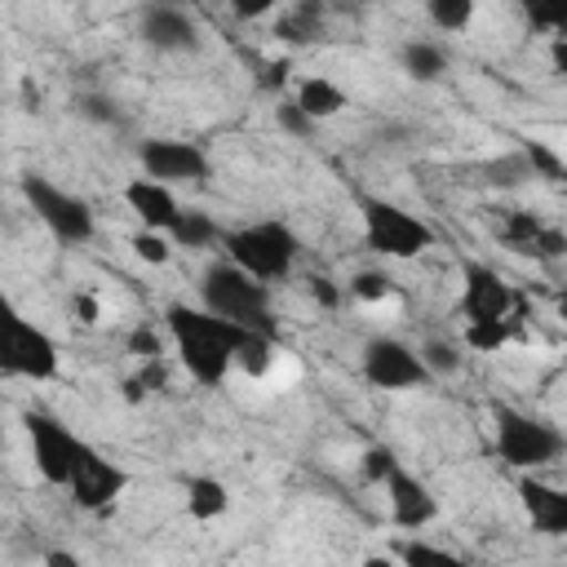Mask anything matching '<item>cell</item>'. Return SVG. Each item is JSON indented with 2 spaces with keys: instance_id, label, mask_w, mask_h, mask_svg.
I'll return each mask as SVG.
<instances>
[{
  "instance_id": "obj_8",
  "label": "cell",
  "mask_w": 567,
  "mask_h": 567,
  "mask_svg": "<svg viewBox=\"0 0 567 567\" xmlns=\"http://www.w3.org/2000/svg\"><path fill=\"white\" fill-rule=\"evenodd\" d=\"M62 368V350L58 341L35 328L22 315L4 319V341H0V372L4 377H22V381H53Z\"/></svg>"
},
{
  "instance_id": "obj_13",
  "label": "cell",
  "mask_w": 567,
  "mask_h": 567,
  "mask_svg": "<svg viewBox=\"0 0 567 567\" xmlns=\"http://www.w3.org/2000/svg\"><path fill=\"white\" fill-rule=\"evenodd\" d=\"M137 35L155 53H195L204 44L195 18L186 9H177V4H146L142 18H137Z\"/></svg>"
},
{
  "instance_id": "obj_26",
  "label": "cell",
  "mask_w": 567,
  "mask_h": 567,
  "mask_svg": "<svg viewBox=\"0 0 567 567\" xmlns=\"http://www.w3.org/2000/svg\"><path fill=\"white\" fill-rule=\"evenodd\" d=\"M425 18L447 31V35H461L470 22H474V0H430L425 4Z\"/></svg>"
},
{
  "instance_id": "obj_16",
  "label": "cell",
  "mask_w": 567,
  "mask_h": 567,
  "mask_svg": "<svg viewBox=\"0 0 567 567\" xmlns=\"http://www.w3.org/2000/svg\"><path fill=\"white\" fill-rule=\"evenodd\" d=\"M518 505H523L532 532L567 536V487H558L549 478H536V474H523L518 478Z\"/></svg>"
},
{
  "instance_id": "obj_27",
  "label": "cell",
  "mask_w": 567,
  "mask_h": 567,
  "mask_svg": "<svg viewBox=\"0 0 567 567\" xmlns=\"http://www.w3.org/2000/svg\"><path fill=\"white\" fill-rule=\"evenodd\" d=\"M509 337H514V323H465V332H461V341L483 354H496Z\"/></svg>"
},
{
  "instance_id": "obj_29",
  "label": "cell",
  "mask_w": 567,
  "mask_h": 567,
  "mask_svg": "<svg viewBox=\"0 0 567 567\" xmlns=\"http://www.w3.org/2000/svg\"><path fill=\"white\" fill-rule=\"evenodd\" d=\"M523 155H527V164H532V173H536V177L558 182V186L567 182V164H563L545 142H536V137H532V142H523Z\"/></svg>"
},
{
  "instance_id": "obj_6",
  "label": "cell",
  "mask_w": 567,
  "mask_h": 567,
  "mask_svg": "<svg viewBox=\"0 0 567 567\" xmlns=\"http://www.w3.org/2000/svg\"><path fill=\"white\" fill-rule=\"evenodd\" d=\"M27 443H31V465L44 483L53 487H71V478L80 474V465L89 461L93 443H84L71 425H62L53 412H27Z\"/></svg>"
},
{
  "instance_id": "obj_9",
  "label": "cell",
  "mask_w": 567,
  "mask_h": 567,
  "mask_svg": "<svg viewBox=\"0 0 567 567\" xmlns=\"http://www.w3.org/2000/svg\"><path fill=\"white\" fill-rule=\"evenodd\" d=\"M359 372L377 390H416V385L434 381L425 359H421V350L399 341V337H368L363 354H359Z\"/></svg>"
},
{
  "instance_id": "obj_21",
  "label": "cell",
  "mask_w": 567,
  "mask_h": 567,
  "mask_svg": "<svg viewBox=\"0 0 567 567\" xmlns=\"http://www.w3.org/2000/svg\"><path fill=\"white\" fill-rule=\"evenodd\" d=\"M177 248H190V252H199V248H213V244H226V230L208 217V213H195V208H186L182 213V221H177V230L168 235Z\"/></svg>"
},
{
  "instance_id": "obj_22",
  "label": "cell",
  "mask_w": 567,
  "mask_h": 567,
  "mask_svg": "<svg viewBox=\"0 0 567 567\" xmlns=\"http://www.w3.org/2000/svg\"><path fill=\"white\" fill-rule=\"evenodd\" d=\"M474 173H478L483 186H501V190H505V186H523L527 177H536L532 164H527V155H523V146H518V151H505V155H496V159H487V164H478Z\"/></svg>"
},
{
  "instance_id": "obj_1",
  "label": "cell",
  "mask_w": 567,
  "mask_h": 567,
  "mask_svg": "<svg viewBox=\"0 0 567 567\" xmlns=\"http://www.w3.org/2000/svg\"><path fill=\"white\" fill-rule=\"evenodd\" d=\"M164 328L177 346V363L186 368V377L195 385H221L226 372L235 368L244 341L252 337L248 328H239L230 319H217L213 310L190 306V301L164 306Z\"/></svg>"
},
{
  "instance_id": "obj_17",
  "label": "cell",
  "mask_w": 567,
  "mask_h": 567,
  "mask_svg": "<svg viewBox=\"0 0 567 567\" xmlns=\"http://www.w3.org/2000/svg\"><path fill=\"white\" fill-rule=\"evenodd\" d=\"M124 204L137 213V221H142V230H155V235H173L177 230V221H182V204H177V195L164 186V182H151V177H133L128 186H124Z\"/></svg>"
},
{
  "instance_id": "obj_14",
  "label": "cell",
  "mask_w": 567,
  "mask_h": 567,
  "mask_svg": "<svg viewBox=\"0 0 567 567\" xmlns=\"http://www.w3.org/2000/svg\"><path fill=\"white\" fill-rule=\"evenodd\" d=\"M124 487H128V470H120L115 461H106V456L93 447L66 492H71V501H75L80 509L102 514V509H111V505L124 496Z\"/></svg>"
},
{
  "instance_id": "obj_38",
  "label": "cell",
  "mask_w": 567,
  "mask_h": 567,
  "mask_svg": "<svg viewBox=\"0 0 567 567\" xmlns=\"http://www.w3.org/2000/svg\"><path fill=\"white\" fill-rule=\"evenodd\" d=\"M549 66L567 80V40H549Z\"/></svg>"
},
{
  "instance_id": "obj_42",
  "label": "cell",
  "mask_w": 567,
  "mask_h": 567,
  "mask_svg": "<svg viewBox=\"0 0 567 567\" xmlns=\"http://www.w3.org/2000/svg\"><path fill=\"white\" fill-rule=\"evenodd\" d=\"M558 319H563V323H567V288H563V292H558Z\"/></svg>"
},
{
  "instance_id": "obj_20",
  "label": "cell",
  "mask_w": 567,
  "mask_h": 567,
  "mask_svg": "<svg viewBox=\"0 0 567 567\" xmlns=\"http://www.w3.org/2000/svg\"><path fill=\"white\" fill-rule=\"evenodd\" d=\"M297 106L319 124V120H332V115H341L346 111V93L328 80V75H310V80H301L297 84Z\"/></svg>"
},
{
  "instance_id": "obj_18",
  "label": "cell",
  "mask_w": 567,
  "mask_h": 567,
  "mask_svg": "<svg viewBox=\"0 0 567 567\" xmlns=\"http://www.w3.org/2000/svg\"><path fill=\"white\" fill-rule=\"evenodd\" d=\"M399 66H403L408 80H416V84H434V80H443V71H447V53H443L439 40L416 35V40H403V49H399Z\"/></svg>"
},
{
  "instance_id": "obj_33",
  "label": "cell",
  "mask_w": 567,
  "mask_h": 567,
  "mask_svg": "<svg viewBox=\"0 0 567 567\" xmlns=\"http://www.w3.org/2000/svg\"><path fill=\"white\" fill-rule=\"evenodd\" d=\"M133 252H137L142 261H151V266H164V261H168V239L155 235V230H137V235H133Z\"/></svg>"
},
{
  "instance_id": "obj_24",
  "label": "cell",
  "mask_w": 567,
  "mask_h": 567,
  "mask_svg": "<svg viewBox=\"0 0 567 567\" xmlns=\"http://www.w3.org/2000/svg\"><path fill=\"white\" fill-rule=\"evenodd\" d=\"M523 18H527L532 31L554 35V40H567V0H527L523 4Z\"/></svg>"
},
{
  "instance_id": "obj_3",
  "label": "cell",
  "mask_w": 567,
  "mask_h": 567,
  "mask_svg": "<svg viewBox=\"0 0 567 567\" xmlns=\"http://www.w3.org/2000/svg\"><path fill=\"white\" fill-rule=\"evenodd\" d=\"M226 261H235L239 270H248L252 279L261 284H275V279H288L297 257H301V239L292 226L266 217V221H248L239 230H226Z\"/></svg>"
},
{
  "instance_id": "obj_41",
  "label": "cell",
  "mask_w": 567,
  "mask_h": 567,
  "mask_svg": "<svg viewBox=\"0 0 567 567\" xmlns=\"http://www.w3.org/2000/svg\"><path fill=\"white\" fill-rule=\"evenodd\" d=\"M363 567H399V558H390V554H368Z\"/></svg>"
},
{
  "instance_id": "obj_5",
  "label": "cell",
  "mask_w": 567,
  "mask_h": 567,
  "mask_svg": "<svg viewBox=\"0 0 567 567\" xmlns=\"http://www.w3.org/2000/svg\"><path fill=\"white\" fill-rule=\"evenodd\" d=\"M359 221H363V248L377 257H390V261H412L434 244V230L421 217H412L408 208L377 199V195L359 199Z\"/></svg>"
},
{
  "instance_id": "obj_15",
  "label": "cell",
  "mask_w": 567,
  "mask_h": 567,
  "mask_svg": "<svg viewBox=\"0 0 567 567\" xmlns=\"http://www.w3.org/2000/svg\"><path fill=\"white\" fill-rule=\"evenodd\" d=\"M385 505H390L394 527H403V532H421V527H430V523L439 518L434 492H430L408 465H399V470L385 478Z\"/></svg>"
},
{
  "instance_id": "obj_12",
  "label": "cell",
  "mask_w": 567,
  "mask_h": 567,
  "mask_svg": "<svg viewBox=\"0 0 567 567\" xmlns=\"http://www.w3.org/2000/svg\"><path fill=\"white\" fill-rule=\"evenodd\" d=\"M501 244L509 252H518V257H532V261H558V257H567V230L540 221L527 208H509L501 217Z\"/></svg>"
},
{
  "instance_id": "obj_40",
  "label": "cell",
  "mask_w": 567,
  "mask_h": 567,
  "mask_svg": "<svg viewBox=\"0 0 567 567\" xmlns=\"http://www.w3.org/2000/svg\"><path fill=\"white\" fill-rule=\"evenodd\" d=\"M44 563H49V567H80V558H75V554H66V549H49V554H44Z\"/></svg>"
},
{
  "instance_id": "obj_34",
  "label": "cell",
  "mask_w": 567,
  "mask_h": 567,
  "mask_svg": "<svg viewBox=\"0 0 567 567\" xmlns=\"http://www.w3.org/2000/svg\"><path fill=\"white\" fill-rule=\"evenodd\" d=\"M350 292H354L359 301H381V297L390 292V275H381V270H359L354 284H350Z\"/></svg>"
},
{
  "instance_id": "obj_2",
  "label": "cell",
  "mask_w": 567,
  "mask_h": 567,
  "mask_svg": "<svg viewBox=\"0 0 567 567\" xmlns=\"http://www.w3.org/2000/svg\"><path fill=\"white\" fill-rule=\"evenodd\" d=\"M199 306L213 310L217 319H230L248 332H266L275 337V319H270V284L252 279L248 270H239L235 261H213L199 275Z\"/></svg>"
},
{
  "instance_id": "obj_23",
  "label": "cell",
  "mask_w": 567,
  "mask_h": 567,
  "mask_svg": "<svg viewBox=\"0 0 567 567\" xmlns=\"http://www.w3.org/2000/svg\"><path fill=\"white\" fill-rule=\"evenodd\" d=\"M275 31H279L284 40H292V44H306V40H315V35L323 31V9H319V4H292V9L279 13Z\"/></svg>"
},
{
  "instance_id": "obj_4",
  "label": "cell",
  "mask_w": 567,
  "mask_h": 567,
  "mask_svg": "<svg viewBox=\"0 0 567 567\" xmlns=\"http://www.w3.org/2000/svg\"><path fill=\"white\" fill-rule=\"evenodd\" d=\"M492 439H496V456L509 470H523V474H532L540 465H554L567 452V439L549 421H540L523 408H509V403L492 408Z\"/></svg>"
},
{
  "instance_id": "obj_30",
  "label": "cell",
  "mask_w": 567,
  "mask_h": 567,
  "mask_svg": "<svg viewBox=\"0 0 567 567\" xmlns=\"http://www.w3.org/2000/svg\"><path fill=\"white\" fill-rule=\"evenodd\" d=\"M399 465H403V461L394 456V447H381V443H377V447H368V452H363L359 474H363V483H381V487H385V478H390Z\"/></svg>"
},
{
  "instance_id": "obj_37",
  "label": "cell",
  "mask_w": 567,
  "mask_h": 567,
  "mask_svg": "<svg viewBox=\"0 0 567 567\" xmlns=\"http://www.w3.org/2000/svg\"><path fill=\"white\" fill-rule=\"evenodd\" d=\"M128 350H133V354H142V359H155V354H159V346H155V337H151L146 328H137V332L128 337Z\"/></svg>"
},
{
  "instance_id": "obj_28",
  "label": "cell",
  "mask_w": 567,
  "mask_h": 567,
  "mask_svg": "<svg viewBox=\"0 0 567 567\" xmlns=\"http://www.w3.org/2000/svg\"><path fill=\"white\" fill-rule=\"evenodd\" d=\"M416 350H421V359H425L430 377H452V372H461V346L430 337V341H425V346H416Z\"/></svg>"
},
{
  "instance_id": "obj_10",
  "label": "cell",
  "mask_w": 567,
  "mask_h": 567,
  "mask_svg": "<svg viewBox=\"0 0 567 567\" xmlns=\"http://www.w3.org/2000/svg\"><path fill=\"white\" fill-rule=\"evenodd\" d=\"M514 306H518L514 288L492 266L465 261V270H461V301H456V310H461L465 323H514L509 319Z\"/></svg>"
},
{
  "instance_id": "obj_25",
  "label": "cell",
  "mask_w": 567,
  "mask_h": 567,
  "mask_svg": "<svg viewBox=\"0 0 567 567\" xmlns=\"http://www.w3.org/2000/svg\"><path fill=\"white\" fill-rule=\"evenodd\" d=\"M399 567H470L461 554L430 545V540H403L399 545Z\"/></svg>"
},
{
  "instance_id": "obj_31",
  "label": "cell",
  "mask_w": 567,
  "mask_h": 567,
  "mask_svg": "<svg viewBox=\"0 0 567 567\" xmlns=\"http://www.w3.org/2000/svg\"><path fill=\"white\" fill-rule=\"evenodd\" d=\"M275 124L284 128V133H292V137H310L319 124L297 106V97H279V106H275Z\"/></svg>"
},
{
  "instance_id": "obj_32",
  "label": "cell",
  "mask_w": 567,
  "mask_h": 567,
  "mask_svg": "<svg viewBox=\"0 0 567 567\" xmlns=\"http://www.w3.org/2000/svg\"><path fill=\"white\" fill-rule=\"evenodd\" d=\"M270 350H275V341H270L266 332H252V337L244 341V350H239V359H235V363H239L244 372H252V377H261V372L270 368Z\"/></svg>"
},
{
  "instance_id": "obj_11",
  "label": "cell",
  "mask_w": 567,
  "mask_h": 567,
  "mask_svg": "<svg viewBox=\"0 0 567 567\" xmlns=\"http://www.w3.org/2000/svg\"><path fill=\"white\" fill-rule=\"evenodd\" d=\"M137 159L142 173L151 182H199L208 177V151L199 142H182V137H142L137 142Z\"/></svg>"
},
{
  "instance_id": "obj_19",
  "label": "cell",
  "mask_w": 567,
  "mask_h": 567,
  "mask_svg": "<svg viewBox=\"0 0 567 567\" xmlns=\"http://www.w3.org/2000/svg\"><path fill=\"white\" fill-rule=\"evenodd\" d=\"M226 509H230V487H226L221 478L199 474V478L186 483V514H190L195 523H213V518H221Z\"/></svg>"
},
{
  "instance_id": "obj_7",
  "label": "cell",
  "mask_w": 567,
  "mask_h": 567,
  "mask_svg": "<svg viewBox=\"0 0 567 567\" xmlns=\"http://www.w3.org/2000/svg\"><path fill=\"white\" fill-rule=\"evenodd\" d=\"M22 199L31 204V213L49 226V235L58 244H89L93 239V208L75 190H66V186H58L40 173H27L22 177Z\"/></svg>"
},
{
  "instance_id": "obj_35",
  "label": "cell",
  "mask_w": 567,
  "mask_h": 567,
  "mask_svg": "<svg viewBox=\"0 0 567 567\" xmlns=\"http://www.w3.org/2000/svg\"><path fill=\"white\" fill-rule=\"evenodd\" d=\"M80 106H84V115H93V120H106V124H120V115H115V102H106V97H84Z\"/></svg>"
},
{
  "instance_id": "obj_39",
  "label": "cell",
  "mask_w": 567,
  "mask_h": 567,
  "mask_svg": "<svg viewBox=\"0 0 567 567\" xmlns=\"http://www.w3.org/2000/svg\"><path fill=\"white\" fill-rule=\"evenodd\" d=\"M270 9H275L270 0H252V4L239 0V4H235V18H261V13H270Z\"/></svg>"
},
{
  "instance_id": "obj_36",
  "label": "cell",
  "mask_w": 567,
  "mask_h": 567,
  "mask_svg": "<svg viewBox=\"0 0 567 567\" xmlns=\"http://www.w3.org/2000/svg\"><path fill=\"white\" fill-rule=\"evenodd\" d=\"M310 297H315L319 306H328V310H332V306L341 301V292L332 288V279H310Z\"/></svg>"
}]
</instances>
